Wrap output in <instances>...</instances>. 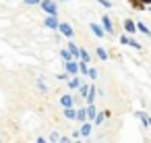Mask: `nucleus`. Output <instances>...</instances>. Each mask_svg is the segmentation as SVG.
<instances>
[{"label": "nucleus", "mask_w": 151, "mask_h": 143, "mask_svg": "<svg viewBox=\"0 0 151 143\" xmlns=\"http://www.w3.org/2000/svg\"><path fill=\"white\" fill-rule=\"evenodd\" d=\"M137 27H139V31H141V33H145V35H151V29H149L145 23H137Z\"/></svg>", "instance_id": "nucleus-16"}, {"label": "nucleus", "mask_w": 151, "mask_h": 143, "mask_svg": "<svg viewBox=\"0 0 151 143\" xmlns=\"http://www.w3.org/2000/svg\"><path fill=\"white\" fill-rule=\"evenodd\" d=\"M89 77L95 81V79H97V69H91V66H89Z\"/></svg>", "instance_id": "nucleus-26"}, {"label": "nucleus", "mask_w": 151, "mask_h": 143, "mask_svg": "<svg viewBox=\"0 0 151 143\" xmlns=\"http://www.w3.org/2000/svg\"><path fill=\"white\" fill-rule=\"evenodd\" d=\"M137 116L141 118V122H143V124H149V122H151V118H149L145 112H137Z\"/></svg>", "instance_id": "nucleus-21"}, {"label": "nucleus", "mask_w": 151, "mask_h": 143, "mask_svg": "<svg viewBox=\"0 0 151 143\" xmlns=\"http://www.w3.org/2000/svg\"><path fill=\"white\" fill-rule=\"evenodd\" d=\"M87 116H89V120H93V118L97 116V112H95V106H93V104H89V106H87Z\"/></svg>", "instance_id": "nucleus-15"}, {"label": "nucleus", "mask_w": 151, "mask_h": 143, "mask_svg": "<svg viewBox=\"0 0 151 143\" xmlns=\"http://www.w3.org/2000/svg\"><path fill=\"white\" fill-rule=\"evenodd\" d=\"M128 46H132L134 50H141V44H139L137 40H132V38H130V42H128Z\"/></svg>", "instance_id": "nucleus-25"}, {"label": "nucleus", "mask_w": 151, "mask_h": 143, "mask_svg": "<svg viewBox=\"0 0 151 143\" xmlns=\"http://www.w3.org/2000/svg\"><path fill=\"white\" fill-rule=\"evenodd\" d=\"M60 58H62L64 62H68V60H75V56H73V52H70L68 48H64V50L60 52Z\"/></svg>", "instance_id": "nucleus-11"}, {"label": "nucleus", "mask_w": 151, "mask_h": 143, "mask_svg": "<svg viewBox=\"0 0 151 143\" xmlns=\"http://www.w3.org/2000/svg\"><path fill=\"white\" fill-rule=\"evenodd\" d=\"M89 27H91V31L97 35V38H106V29H104V25H99V23H89Z\"/></svg>", "instance_id": "nucleus-7"}, {"label": "nucleus", "mask_w": 151, "mask_h": 143, "mask_svg": "<svg viewBox=\"0 0 151 143\" xmlns=\"http://www.w3.org/2000/svg\"><path fill=\"white\" fill-rule=\"evenodd\" d=\"M77 120H81V122L89 120V116H87V108H79V110H77Z\"/></svg>", "instance_id": "nucleus-13"}, {"label": "nucleus", "mask_w": 151, "mask_h": 143, "mask_svg": "<svg viewBox=\"0 0 151 143\" xmlns=\"http://www.w3.org/2000/svg\"><path fill=\"white\" fill-rule=\"evenodd\" d=\"M141 2H145V4L149 6V4H151V0H141Z\"/></svg>", "instance_id": "nucleus-31"}, {"label": "nucleus", "mask_w": 151, "mask_h": 143, "mask_svg": "<svg viewBox=\"0 0 151 143\" xmlns=\"http://www.w3.org/2000/svg\"><path fill=\"white\" fill-rule=\"evenodd\" d=\"M23 2H25V4H31V6H33V4H42V0H23Z\"/></svg>", "instance_id": "nucleus-29"}, {"label": "nucleus", "mask_w": 151, "mask_h": 143, "mask_svg": "<svg viewBox=\"0 0 151 143\" xmlns=\"http://www.w3.org/2000/svg\"><path fill=\"white\" fill-rule=\"evenodd\" d=\"M81 85H83V83H81V79H79L77 75H75L73 79H68V87H70V89H79Z\"/></svg>", "instance_id": "nucleus-12"}, {"label": "nucleus", "mask_w": 151, "mask_h": 143, "mask_svg": "<svg viewBox=\"0 0 151 143\" xmlns=\"http://www.w3.org/2000/svg\"><path fill=\"white\" fill-rule=\"evenodd\" d=\"M79 60H85V62H89V60H91V56H89V52L81 48V58H79Z\"/></svg>", "instance_id": "nucleus-23"}, {"label": "nucleus", "mask_w": 151, "mask_h": 143, "mask_svg": "<svg viewBox=\"0 0 151 143\" xmlns=\"http://www.w3.org/2000/svg\"><path fill=\"white\" fill-rule=\"evenodd\" d=\"M42 11L46 13V15H58V6H56V2H52V0H42Z\"/></svg>", "instance_id": "nucleus-1"}, {"label": "nucleus", "mask_w": 151, "mask_h": 143, "mask_svg": "<svg viewBox=\"0 0 151 143\" xmlns=\"http://www.w3.org/2000/svg\"><path fill=\"white\" fill-rule=\"evenodd\" d=\"M128 42H130V38H128V33L120 38V44H124V46H128Z\"/></svg>", "instance_id": "nucleus-28"}, {"label": "nucleus", "mask_w": 151, "mask_h": 143, "mask_svg": "<svg viewBox=\"0 0 151 143\" xmlns=\"http://www.w3.org/2000/svg\"><path fill=\"white\" fill-rule=\"evenodd\" d=\"M89 87H91V85H87V83H83V85L79 87V89H81V98H87V95H89Z\"/></svg>", "instance_id": "nucleus-18"}, {"label": "nucleus", "mask_w": 151, "mask_h": 143, "mask_svg": "<svg viewBox=\"0 0 151 143\" xmlns=\"http://www.w3.org/2000/svg\"><path fill=\"white\" fill-rule=\"evenodd\" d=\"M101 25H104V29L108 31V35H114V23H112V19H110L108 15L101 17Z\"/></svg>", "instance_id": "nucleus-6"}, {"label": "nucleus", "mask_w": 151, "mask_h": 143, "mask_svg": "<svg viewBox=\"0 0 151 143\" xmlns=\"http://www.w3.org/2000/svg\"><path fill=\"white\" fill-rule=\"evenodd\" d=\"M58 31L66 38V40H73L75 38V31H73V25H68V23H60L58 25Z\"/></svg>", "instance_id": "nucleus-2"}, {"label": "nucleus", "mask_w": 151, "mask_h": 143, "mask_svg": "<svg viewBox=\"0 0 151 143\" xmlns=\"http://www.w3.org/2000/svg\"><path fill=\"white\" fill-rule=\"evenodd\" d=\"M79 69H81V75H89V64L85 60H79Z\"/></svg>", "instance_id": "nucleus-14"}, {"label": "nucleus", "mask_w": 151, "mask_h": 143, "mask_svg": "<svg viewBox=\"0 0 151 143\" xmlns=\"http://www.w3.org/2000/svg\"><path fill=\"white\" fill-rule=\"evenodd\" d=\"M60 2H68V0H60Z\"/></svg>", "instance_id": "nucleus-32"}, {"label": "nucleus", "mask_w": 151, "mask_h": 143, "mask_svg": "<svg viewBox=\"0 0 151 143\" xmlns=\"http://www.w3.org/2000/svg\"><path fill=\"white\" fill-rule=\"evenodd\" d=\"M64 116H66V118H75V120H77V110H73V108H64Z\"/></svg>", "instance_id": "nucleus-17"}, {"label": "nucleus", "mask_w": 151, "mask_h": 143, "mask_svg": "<svg viewBox=\"0 0 151 143\" xmlns=\"http://www.w3.org/2000/svg\"><path fill=\"white\" fill-rule=\"evenodd\" d=\"M122 25H124V31H126L128 35H134V33L139 31V27H137V23H134L132 19H124V23H122Z\"/></svg>", "instance_id": "nucleus-4"}, {"label": "nucleus", "mask_w": 151, "mask_h": 143, "mask_svg": "<svg viewBox=\"0 0 151 143\" xmlns=\"http://www.w3.org/2000/svg\"><path fill=\"white\" fill-rule=\"evenodd\" d=\"M37 87H40L42 91H46V89H48V87H46V83H44V79H40V81H37Z\"/></svg>", "instance_id": "nucleus-30"}, {"label": "nucleus", "mask_w": 151, "mask_h": 143, "mask_svg": "<svg viewBox=\"0 0 151 143\" xmlns=\"http://www.w3.org/2000/svg\"><path fill=\"white\" fill-rule=\"evenodd\" d=\"M91 129H93V126H91V122H87V120H85V122L81 124V137H89V135H91Z\"/></svg>", "instance_id": "nucleus-8"}, {"label": "nucleus", "mask_w": 151, "mask_h": 143, "mask_svg": "<svg viewBox=\"0 0 151 143\" xmlns=\"http://www.w3.org/2000/svg\"><path fill=\"white\" fill-rule=\"evenodd\" d=\"M60 104H62V108H73L75 100H73L70 95H62V98H60Z\"/></svg>", "instance_id": "nucleus-10"}, {"label": "nucleus", "mask_w": 151, "mask_h": 143, "mask_svg": "<svg viewBox=\"0 0 151 143\" xmlns=\"http://www.w3.org/2000/svg\"><path fill=\"white\" fill-rule=\"evenodd\" d=\"M106 116H108V112H101V114H97V116L93 118V122H95V124H101V122L106 120Z\"/></svg>", "instance_id": "nucleus-20"}, {"label": "nucleus", "mask_w": 151, "mask_h": 143, "mask_svg": "<svg viewBox=\"0 0 151 143\" xmlns=\"http://www.w3.org/2000/svg\"><path fill=\"white\" fill-rule=\"evenodd\" d=\"M46 27L48 29H58V25H60V21H58V15H46Z\"/></svg>", "instance_id": "nucleus-3"}, {"label": "nucleus", "mask_w": 151, "mask_h": 143, "mask_svg": "<svg viewBox=\"0 0 151 143\" xmlns=\"http://www.w3.org/2000/svg\"><path fill=\"white\" fill-rule=\"evenodd\" d=\"M97 56H99L101 60H108V52H106V48H97Z\"/></svg>", "instance_id": "nucleus-22"}, {"label": "nucleus", "mask_w": 151, "mask_h": 143, "mask_svg": "<svg viewBox=\"0 0 151 143\" xmlns=\"http://www.w3.org/2000/svg\"><path fill=\"white\" fill-rule=\"evenodd\" d=\"M97 2H99L104 9H112V6H114V2H110V0H97Z\"/></svg>", "instance_id": "nucleus-24"}, {"label": "nucleus", "mask_w": 151, "mask_h": 143, "mask_svg": "<svg viewBox=\"0 0 151 143\" xmlns=\"http://www.w3.org/2000/svg\"><path fill=\"white\" fill-rule=\"evenodd\" d=\"M93 100H95V85L89 87V95H87V102L89 104H93Z\"/></svg>", "instance_id": "nucleus-19"}, {"label": "nucleus", "mask_w": 151, "mask_h": 143, "mask_svg": "<svg viewBox=\"0 0 151 143\" xmlns=\"http://www.w3.org/2000/svg\"><path fill=\"white\" fill-rule=\"evenodd\" d=\"M64 71H68V73L75 77V75L81 71V69H79V60H68V62H64Z\"/></svg>", "instance_id": "nucleus-5"}, {"label": "nucleus", "mask_w": 151, "mask_h": 143, "mask_svg": "<svg viewBox=\"0 0 151 143\" xmlns=\"http://www.w3.org/2000/svg\"><path fill=\"white\" fill-rule=\"evenodd\" d=\"M128 4H130L134 11H145V9H147V4L141 2V0H128Z\"/></svg>", "instance_id": "nucleus-9"}, {"label": "nucleus", "mask_w": 151, "mask_h": 143, "mask_svg": "<svg viewBox=\"0 0 151 143\" xmlns=\"http://www.w3.org/2000/svg\"><path fill=\"white\" fill-rule=\"evenodd\" d=\"M62 139H64V137H60L58 133H52V135H50V141H62Z\"/></svg>", "instance_id": "nucleus-27"}]
</instances>
